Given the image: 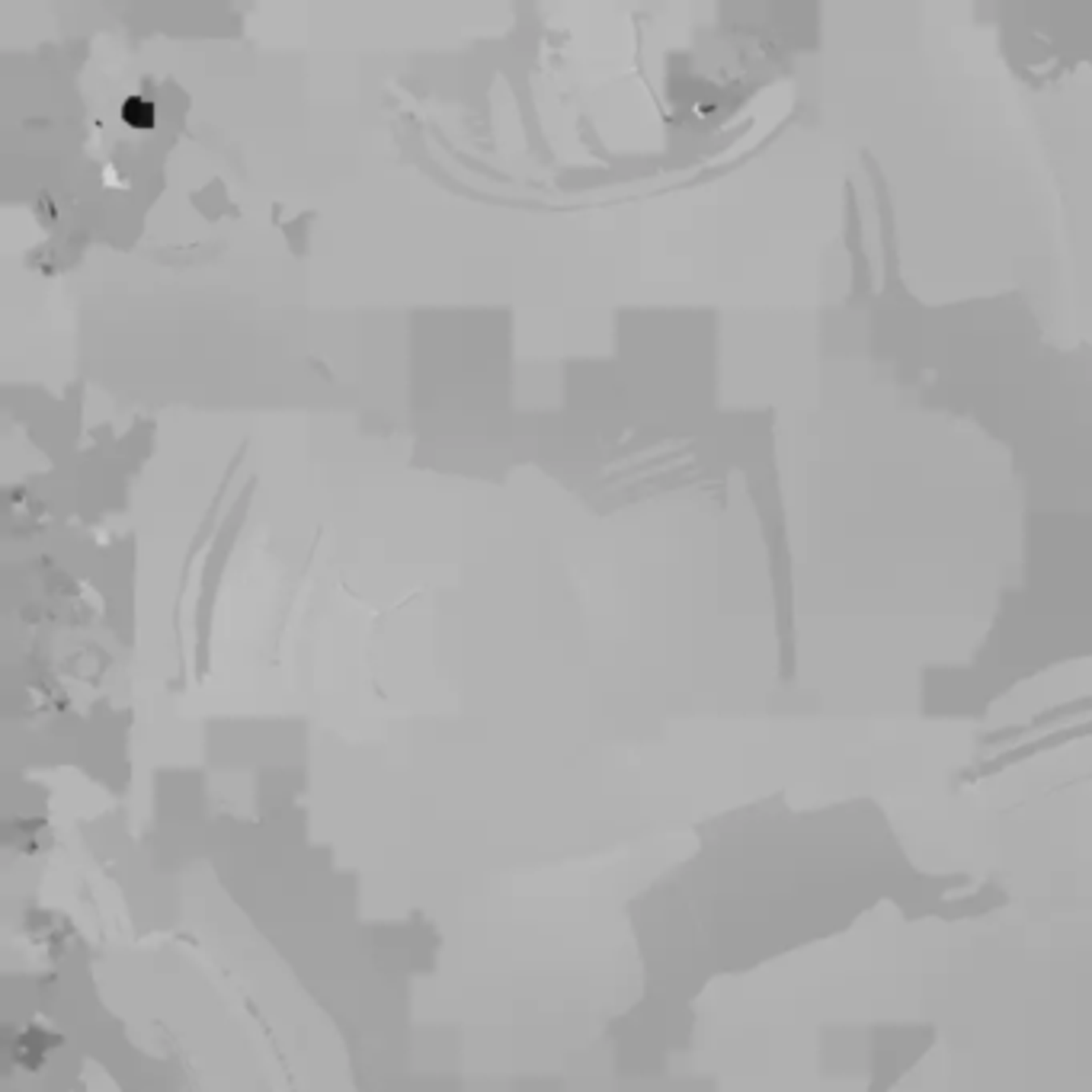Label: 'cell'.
Wrapping results in <instances>:
<instances>
[{"instance_id":"1","label":"cell","mask_w":1092,"mask_h":1092,"mask_svg":"<svg viewBox=\"0 0 1092 1092\" xmlns=\"http://www.w3.org/2000/svg\"><path fill=\"white\" fill-rule=\"evenodd\" d=\"M125 119H129L132 125H148V122L154 119V112H151V106H148L145 99H129V103H125Z\"/></svg>"}]
</instances>
